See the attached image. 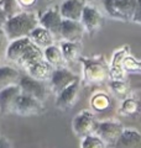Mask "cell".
Returning a JSON list of instances; mask_svg holds the SVG:
<instances>
[{
  "label": "cell",
  "mask_w": 141,
  "mask_h": 148,
  "mask_svg": "<svg viewBox=\"0 0 141 148\" xmlns=\"http://www.w3.org/2000/svg\"><path fill=\"white\" fill-rule=\"evenodd\" d=\"M4 3H5V0H0V6H4Z\"/></svg>",
  "instance_id": "34"
},
{
  "label": "cell",
  "mask_w": 141,
  "mask_h": 148,
  "mask_svg": "<svg viewBox=\"0 0 141 148\" xmlns=\"http://www.w3.org/2000/svg\"><path fill=\"white\" fill-rule=\"evenodd\" d=\"M45 111L44 103L35 99L34 96H30L25 92H20L17 99L14 104L12 114L19 116H37Z\"/></svg>",
  "instance_id": "5"
},
{
  "label": "cell",
  "mask_w": 141,
  "mask_h": 148,
  "mask_svg": "<svg viewBox=\"0 0 141 148\" xmlns=\"http://www.w3.org/2000/svg\"><path fill=\"white\" fill-rule=\"evenodd\" d=\"M3 9H4V10H5V12L8 14V16H11V15H14V14L21 11V9L19 8L16 0H5Z\"/></svg>",
  "instance_id": "28"
},
{
  "label": "cell",
  "mask_w": 141,
  "mask_h": 148,
  "mask_svg": "<svg viewBox=\"0 0 141 148\" xmlns=\"http://www.w3.org/2000/svg\"><path fill=\"white\" fill-rule=\"evenodd\" d=\"M81 22L84 27V31L88 35L93 36L102 30L103 25H104V16L95 6L86 4V6L83 9Z\"/></svg>",
  "instance_id": "8"
},
{
  "label": "cell",
  "mask_w": 141,
  "mask_h": 148,
  "mask_svg": "<svg viewBox=\"0 0 141 148\" xmlns=\"http://www.w3.org/2000/svg\"><path fill=\"white\" fill-rule=\"evenodd\" d=\"M19 86H20L22 92L34 96L35 99L42 101V103L47 99L50 92L48 86L46 85V82L37 80L35 78L30 77L29 74H22L21 79L19 82Z\"/></svg>",
  "instance_id": "7"
},
{
  "label": "cell",
  "mask_w": 141,
  "mask_h": 148,
  "mask_svg": "<svg viewBox=\"0 0 141 148\" xmlns=\"http://www.w3.org/2000/svg\"><path fill=\"white\" fill-rule=\"evenodd\" d=\"M39 1L42 3V4H45V5H48V8H50V6H53V4L59 1V0H39ZM62 1H63V0H62ZM37 4H39V3H37Z\"/></svg>",
  "instance_id": "33"
},
{
  "label": "cell",
  "mask_w": 141,
  "mask_h": 148,
  "mask_svg": "<svg viewBox=\"0 0 141 148\" xmlns=\"http://www.w3.org/2000/svg\"><path fill=\"white\" fill-rule=\"evenodd\" d=\"M42 58H44V51L37 47L29 37L12 40L8 45L6 59L21 69H25L31 63Z\"/></svg>",
  "instance_id": "1"
},
{
  "label": "cell",
  "mask_w": 141,
  "mask_h": 148,
  "mask_svg": "<svg viewBox=\"0 0 141 148\" xmlns=\"http://www.w3.org/2000/svg\"><path fill=\"white\" fill-rule=\"evenodd\" d=\"M79 61L83 68L84 82L95 84L109 79L110 67L108 66L104 57H83L81 56Z\"/></svg>",
  "instance_id": "3"
},
{
  "label": "cell",
  "mask_w": 141,
  "mask_h": 148,
  "mask_svg": "<svg viewBox=\"0 0 141 148\" xmlns=\"http://www.w3.org/2000/svg\"><path fill=\"white\" fill-rule=\"evenodd\" d=\"M29 38L34 42L37 47H40L41 49H45L46 47L55 43V36L51 34L48 30H46L42 26H36L34 30L31 31V34L29 35Z\"/></svg>",
  "instance_id": "19"
},
{
  "label": "cell",
  "mask_w": 141,
  "mask_h": 148,
  "mask_svg": "<svg viewBox=\"0 0 141 148\" xmlns=\"http://www.w3.org/2000/svg\"><path fill=\"white\" fill-rule=\"evenodd\" d=\"M86 34L84 27L81 21L73 20H62V24L59 27L58 38L61 41H74V42H81L83 35Z\"/></svg>",
  "instance_id": "13"
},
{
  "label": "cell",
  "mask_w": 141,
  "mask_h": 148,
  "mask_svg": "<svg viewBox=\"0 0 141 148\" xmlns=\"http://www.w3.org/2000/svg\"><path fill=\"white\" fill-rule=\"evenodd\" d=\"M16 1L21 10H30L39 3V0H16Z\"/></svg>",
  "instance_id": "29"
},
{
  "label": "cell",
  "mask_w": 141,
  "mask_h": 148,
  "mask_svg": "<svg viewBox=\"0 0 141 148\" xmlns=\"http://www.w3.org/2000/svg\"><path fill=\"white\" fill-rule=\"evenodd\" d=\"M98 122L99 121L97 120L93 111L83 110L74 116L72 121V130L78 137L83 138L86 136L95 133Z\"/></svg>",
  "instance_id": "6"
},
{
  "label": "cell",
  "mask_w": 141,
  "mask_h": 148,
  "mask_svg": "<svg viewBox=\"0 0 141 148\" xmlns=\"http://www.w3.org/2000/svg\"><path fill=\"white\" fill-rule=\"evenodd\" d=\"M9 38L5 35L3 29H0V66H1V62L4 59H6V48L9 45Z\"/></svg>",
  "instance_id": "27"
},
{
  "label": "cell",
  "mask_w": 141,
  "mask_h": 148,
  "mask_svg": "<svg viewBox=\"0 0 141 148\" xmlns=\"http://www.w3.org/2000/svg\"><path fill=\"white\" fill-rule=\"evenodd\" d=\"M123 123L119 121H114V120H105V121H99L95 130V135L100 137L103 141L106 143L108 148H109L113 143H114L121 132L124 131Z\"/></svg>",
  "instance_id": "10"
},
{
  "label": "cell",
  "mask_w": 141,
  "mask_h": 148,
  "mask_svg": "<svg viewBox=\"0 0 141 148\" xmlns=\"http://www.w3.org/2000/svg\"><path fill=\"white\" fill-rule=\"evenodd\" d=\"M111 105V100L110 96L105 94L103 91H97L94 92L91 98V108L93 109V111H98V112H102V111H105L110 108Z\"/></svg>",
  "instance_id": "22"
},
{
  "label": "cell",
  "mask_w": 141,
  "mask_h": 148,
  "mask_svg": "<svg viewBox=\"0 0 141 148\" xmlns=\"http://www.w3.org/2000/svg\"><path fill=\"white\" fill-rule=\"evenodd\" d=\"M124 69L125 72H141V62L134 57L126 56L124 59Z\"/></svg>",
  "instance_id": "26"
},
{
  "label": "cell",
  "mask_w": 141,
  "mask_h": 148,
  "mask_svg": "<svg viewBox=\"0 0 141 148\" xmlns=\"http://www.w3.org/2000/svg\"><path fill=\"white\" fill-rule=\"evenodd\" d=\"M109 88L115 95L121 96V98H125L129 92V84L124 79H110Z\"/></svg>",
  "instance_id": "23"
},
{
  "label": "cell",
  "mask_w": 141,
  "mask_h": 148,
  "mask_svg": "<svg viewBox=\"0 0 141 148\" xmlns=\"http://www.w3.org/2000/svg\"><path fill=\"white\" fill-rule=\"evenodd\" d=\"M140 111V103L139 100L134 98H125L120 106V112L123 115H135Z\"/></svg>",
  "instance_id": "24"
},
{
  "label": "cell",
  "mask_w": 141,
  "mask_h": 148,
  "mask_svg": "<svg viewBox=\"0 0 141 148\" xmlns=\"http://www.w3.org/2000/svg\"><path fill=\"white\" fill-rule=\"evenodd\" d=\"M78 79H79V77L77 74H74L72 71H69L68 68H66V67L55 68L48 79L50 89L51 91H53L57 95L59 91H62L68 85H70L72 83H74Z\"/></svg>",
  "instance_id": "9"
},
{
  "label": "cell",
  "mask_w": 141,
  "mask_h": 148,
  "mask_svg": "<svg viewBox=\"0 0 141 148\" xmlns=\"http://www.w3.org/2000/svg\"><path fill=\"white\" fill-rule=\"evenodd\" d=\"M44 51V58L48 62L53 68H59V67H64L66 61L63 58L62 51H61L58 45H51L48 47H46Z\"/></svg>",
  "instance_id": "21"
},
{
  "label": "cell",
  "mask_w": 141,
  "mask_h": 148,
  "mask_svg": "<svg viewBox=\"0 0 141 148\" xmlns=\"http://www.w3.org/2000/svg\"><path fill=\"white\" fill-rule=\"evenodd\" d=\"M109 148H141V133L135 128H124Z\"/></svg>",
  "instance_id": "15"
},
{
  "label": "cell",
  "mask_w": 141,
  "mask_h": 148,
  "mask_svg": "<svg viewBox=\"0 0 141 148\" xmlns=\"http://www.w3.org/2000/svg\"><path fill=\"white\" fill-rule=\"evenodd\" d=\"M39 26V15L34 11L22 10L9 16L3 30L9 41L29 37L31 31Z\"/></svg>",
  "instance_id": "2"
},
{
  "label": "cell",
  "mask_w": 141,
  "mask_h": 148,
  "mask_svg": "<svg viewBox=\"0 0 141 148\" xmlns=\"http://www.w3.org/2000/svg\"><path fill=\"white\" fill-rule=\"evenodd\" d=\"M86 4L87 3L83 0H63L58 6L61 16L64 20L81 21Z\"/></svg>",
  "instance_id": "14"
},
{
  "label": "cell",
  "mask_w": 141,
  "mask_h": 148,
  "mask_svg": "<svg viewBox=\"0 0 141 148\" xmlns=\"http://www.w3.org/2000/svg\"><path fill=\"white\" fill-rule=\"evenodd\" d=\"M21 75V72L15 67L1 64L0 66V90L12 85H19Z\"/></svg>",
  "instance_id": "18"
},
{
  "label": "cell",
  "mask_w": 141,
  "mask_h": 148,
  "mask_svg": "<svg viewBox=\"0 0 141 148\" xmlns=\"http://www.w3.org/2000/svg\"><path fill=\"white\" fill-rule=\"evenodd\" d=\"M8 14L5 12V10L0 6V29H3L4 27V25H5V22H6V20H8Z\"/></svg>",
  "instance_id": "31"
},
{
  "label": "cell",
  "mask_w": 141,
  "mask_h": 148,
  "mask_svg": "<svg viewBox=\"0 0 141 148\" xmlns=\"http://www.w3.org/2000/svg\"><path fill=\"white\" fill-rule=\"evenodd\" d=\"M83 1H86V3H88V1H91V0H83Z\"/></svg>",
  "instance_id": "35"
},
{
  "label": "cell",
  "mask_w": 141,
  "mask_h": 148,
  "mask_svg": "<svg viewBox=\"0 0 141 148\" xmlns=\"http://www.w3.org/2000/svg\"><path fill=\"white\" fill-rule=\"evenodd\" d=\"M81 92V79L68 85L66 89L59 91L56 96V108L61 111H67L76 105Z\"/></svg>",
  "instance_id": "12"
},
{
  "label": "cell",
  "mask_w": 141,
  "mask_h": 148,
  "mask_svg": "<svg viewBox=\"0 0 141 148\" xmlns=\"http://www.w3.org/2000/svg\"><path fill=\"white\" fill-rule=\"evenodd\" d=\"M21 89L19 85H12L0 90V114L9 115L12 114L14 104L20 95Z\"/></svg>",
  "instance_id": "16"
},
{
  "label": "cell",
  "mask_w": 141,
  "mask_h": 148,
  "mask_svg": "<svg viewBox=\"0 0 141 148\" xmlns=\"http://www.w3.org/2000/svg\"><path fill=\"white\" fill-rule=\"evenodd\" d=\"M108 16L115 21L131 22L138 0H100Z\"/></svg>",
  "instance_id": "4"
},
{
  "label": "cell",
  "mask_w": 141,
  "mask_h": 148,
  "mask_svg": "<svg viewBox=\"0 0 141 148\" xmlns=\"http://www.w3.org/2000/svg\"><path fill=\"white\" fill-rule=\"evenodd\" d=\"M0 136H1V135H0Z\"/></svg>",
  "instance_id": "36"
},
{
  "label": "cell",
  "mask_w": 141,
  "mask_h": 148,
  "mask_svg": "<svg viewBox=\"0 0 141 148\" xmlns=\"http://www.w3.org/2000/svg\"><path fill=\"white\" fill-rule=\"evenodd\" d=\"M81 148H108V146L100 137H98L95 133H93V135L82 138Z\"/></svg>",
  "instance_id": "25"
},
{
  "label": "cell",
  "mask_w": 141,
  "mask_h": 148,
  "mask_svg": "<svg viewBox=\"0 0 141 148\" xmlns=\"http://www.w3.org/2000/svg\"><path fill=\"white\" fill-rule=\"evenodd\" d=\"M131 22L141 25V0H138V3H136L135 14H134V17H133V21Z\"/></svg>",
  "instance_id": "30"
},
{
  "label": "cell",
  "mask_w": 141,
  "mask_h": 148,
  "mask_svg": "<svg viewBox=\"0 0 141 148\" xmlns=\"http://www.w3.org/2000/svg\"><path fill=\"white\" fill-rule=\"evenodd\" d=\"M62 16H61L58 6H50L47 8L45 11H42L39 15V25L45 27L46 30H48L51 34L55 36V38H58L59 35V27L62 24Z\"/></svg>",
  "instance_id": "11"
},
{
  "label": "cell",
  "mask_w": 141,
  "mask_h": 148,
  "mask_svg": "<svg viewBox=\"0 0 141 148\" xmlns=\"http://www.w3.org/2000/svg\"><path fill=\"white\" fill-rule=\"evenodd\" d=\"M59 48L62 51L63 58L66 63L77 62L81 58L82 53V45L81 42H74V41H61Z\"/></svg>",
  "instance_id": "20"
},
{
  "label": "cell",
  "mask_w": 141,
  "mask_h": 148,
  "mask_svg": "<svg viewBox=\"0 0 141 148\" xmlns=\"http://www.w3.org/2000/svg\"><path fill=\"white\" fill-rule=\"evenodd\" d=\"M0 148H12V145L6 137L0 136Z\"/></svg>",
  "instance_id": "32"
},
{
  "label": "cell",
  "mask_w": 141,
  "mask_h": 148,
  "mask_svg": "<svg viewBox=\"0 0 141 148\" xmlns=\"http://www.w3.org/2000/svg\"><path fill=\"white\" fill-rule=\"evenodd\" d=\"M53 69L55 68L51 66L45 58H42V59H39V61H36L34 63H31L30 66H27L24 71L26 72V74H29L30 77L35 78L37 80L47 82L50 79Z\"/></svg>",
  "instance_id": "17"
}]
</instances>
